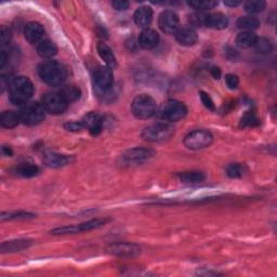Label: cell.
I'll use <instances>...</instances> for the list:
<instances>
[{
  "label": "cell",
  "instance_id": "12",
  "mask_svg": "<svg viewBox=\"0 0 277 277\" xmlns=\"http://www.w3.org/2000/svg\"><path fill=\"white\" fill-rule=\"evenodd\" d=\"M158 26L165 34H175L180 29V20L175 12L171 10H165L158 18Z\"/></svg>",
  "mask_w": 277,
  "mask_h": 277
},
{
  "label": "cell",
  "instance_id": "41",
  "mask_svg": "<svg viewBox=\"0 0 277 277\" xmlns=\"http://www.w3.org/2000/svg\"><path fill=\"white\" fill-rule=\"evenodd\" d=\"M199 97H201V100L203 104L205 105V107H207L208 109H214V103L208 93L201 91L199 92Z\"/></svg>",
  "mask_w": 277,
  "mask_h": 277
},
{
  "label": "cell",
  "instance_id": "8",
  "mask_svg": "<svg viewBox=\"0 0 277 277\" xmlns=\"http://www.w3.org/2000/svg\"><path fill=\"white\" fill-rule=\"evenodd\" d=\"M41 104L45 107L46 112L52 115L63 114L69 105V103L65 101L60 93L55 92H48L43 94Z\"/></svg>",
  "mask_w": 277,
  "mask_h": 277
},
{
  "label": "cell",
  "instance_id": "43",
  "mask_svg": "<svg viewBox=\"0 0 277 277\" xmlns=\"http://www.w3.org/2000/svg\"><path fill=\"white\" fill-rule=\"evenodd\" d=\"M8 53L5 52V50H1V51H0V69H3L5 64L8 63Z\"/></svg>",
  "mask_w": 277,
  "mask_h": 277
},
{
  "label": "cell",
  "instance_id": "14",
  "mask_svg": "<svg viewBox=\"0 0 277 277\" xmlns=\"http://www.w3.org/2000/svg\"><path fill=\"white\" fill-rule=\"evenodd\" d=\"M174 35L176 41L184 47H192L195 45L198 40L197 33L194 31L191 26L180 27Z\"/></svg>",
  "mask_w": 277,
  "mask_h": 277
},
{
  "label": "cell",
  "instance_id": "18",
  "mask_svg": "<svg viewBox=\"0 0 277 277\" xmlns=\"http://www.w3.org/2000/svg\"><path fill=\"white\" fill-rule=\"evenodd\" d=\"M138 46L145 50H151L156 47L159 42L158 33L152 29H145L138 37Z\"/></svg>",
  "mask_w": 277,
  "mask_h": 277
},
{
  "label": "cell",
  "instance_id": "2",
  "mask_svg": "<svg viewBox=\"0 0 277 277\" xmlns=\"http://www.w3.org/2000/svg\"><path fill=\"white\" fill-rule=\"evenodd\" d=\"M42 81L51 87H59L63 84L68 77V69L65 65L58 61H47L38 68Z\"/></svg>",
  "mask_w": 277,
  "mask_h": 277
},
{
  "label": "cell",
  "instance_id": "16",
  "mask_svg": "<svg viewBox=\"0 0 277 277\" xmlns=\"http://www.w3.org/2000/svg\"><path fill=\"white\" fill-rule=\"evenodd\" d=\"M43 162L51 168H61L65 167L69 164L74 162V157L69 156V155H64V154H58V153H49L46 154Z\"/></svg>",
  "mask_w": 277,
  "mask_h": 277
},
{
  "label": "cell",
  "instance_id": "11",
  "mask_svg": "<svg viewBox=\"0 0 277 277\" xmlns=\"http://www.w3.org/2000/svg\"><path fill=\"white\" fill-rule=\"evenodd\" d=\"M93 81L100 92H107L113 87L114 75L113 69L105 66H99L93 73Z\"/></svg>",
  "mask_w": 277,
  "mask_h": 277
},
{
  "label": "cell",
  "instance_id": "28",
  "mask_svg": "<svg viewBox=\"0 0 277 277\" xmlns=\"http://www.w3.org/2000/svg\"><path fill=\"white\" fill-rule=\"evenodd\" d=\"M59 93L62 96V98L65 100L66 102L70 103V102L77 101V100L80 98L81 91L78 87H76L74 85H69V86L63 87Z\"/></svg>",
  "mask_w": 277,
  "mask_h": 277
},
{
  "label": "cell",
  "instance_id": "15",
  "mask_svg": "<svg viewBox=\"0 0 277 277\" xmlns=\"http://www.w3.org/2000/svg\"><path fill=\"white\" fill-rule=\"evenodd\" d=\"M43 34H45L43 26L40 23H38V22H31L24 29V36L26 40L32 43V45L40 42Z\"/></svg>",
  "mask_w": 277,
  "mask_h": 277
},
{
  "label": "cell",
  "instance_id": "19",
  "mask_svg": "<svg viewBox=\"0 0 277 277\" xmlns=\"http://www.w3.org/2000/svg\"><path fill=\"white\" fill-rule=\"evenodd\" d=\"M229 25V19L225 14L221 12H213L207 14L206 22H205V26L209 27L212 30H224Z\"/></svg>",
  "mask_w": 277,
  "mask_h": 277
},
{
  "label": "cell",
  "instance_id": "23",
  "mask_svg": "<svg viewBox=\"0 0 277 277\" xmlns=\"http://www.w3.org/2000/svg\"><path fill=\"white\" fill-rule=\"evenodd\" d=\"M257 39L258 37L253 32H242L236 36L235 42L237 47H240L242 49H248L254 47Z\"/></svg>",
  "mask_w": 277,
  "mask_h": 277
},
{
  "label": "cell",
  "instance_id": "27",
  "mask_svg": "<svg viewBox=\"0 0 277 277\" xmlns=\"http://www.w3.org/2000/svg\"><path fill=\"white\" fill-rule=\"evenodd\" d=\"M260 25V22L258 20V18L253 15H246V16H242L237 20L236 22V26L240 30H242L245 32H252L253 30H257Z\"/></svg>",
  "mask_w": 277,
  "mask_h": 277
},
{
  "label": "cell",
  "instance_id": "7",
  "mask_svg": "<svg viewBox=\"0 0 277 277\" xmlns=\"http://www.w3.org/2000/svg\"><path fill=\"white\" fill-rule=\"evenodd\" d=\"M213 141V136L210 131L205 129L194 130L190 132L184 138V145L193 149V151H198V149H203L205 147H208L210 144Z\"/></svg>",
  "mask_w": 277,
  "mask_h": 277
},
{
  "label": "cell",
  "instance_id": "13",
  "mask_svg": "<svg viewBox=\"0 0 277 277\" xmlns=\"http://www.w3.org/2000/svg\"><path fill=\"white\" fill-rule=\"evenodd\" d=\"M81 123L84 125L85 129L89 130V132L93 136H98L103 129V117L102 115L96 112H90L84 116L81 119Z\"/></svg>",
  "mask_w": 277,
  "mask_h": 277
},
{
  "label": "cell",
  "instance_id": "36",
  "mask_svg": "<svg viewBox=\"0 0 277 277\" xmlns=\"http://www.w3.org/2000/svg\"><path fill=\"white\" fill-rule=\"evenodd\" d=\"M243 173L242 166L241 164H231L226 168V174H228L232 179L241 178Z\"/></svg>",
  "mask_w": 277,
  "mask_h": 277
},
{
  "label": "cell",
  "instance_id": "42",
  "mask_svg": "<svg viewBox=\"0 0 277 277\" xmlns=\"http://www.w3.org/2000/svg\"><path fill=\"white\" fill-rule=\"evenodd\" d=\"M129 1L127 0H114L112 1V7L117 11H125L129 8Z\"/></svg>",
  "mask_w": 277,
  "mask_h": 277
},
{
  "label": "cell",
  "instance_id": "17",
  "mask_svg": "<svg viewBox=\"0 0 277 277\" xmlns=\"http://www.w3.org/2000/svg\"><path fill=\"white\" fill-rule=\"evenodd\" d=\"M135 23L142 29H148V26L151 25L153 20V10L151 7L147 5H142V7L138 8L134 14Z\"/></svg>",
  "mask_w": 277,
  "mask_h": 277
},
{
  "label": "cell",
  "instance_id": "38",
  "mask_svg": "<svg viewBox=\"0 0 277 277\" xmlns=\"http://www.w3.org/2000/svg\"><path fill=\"white\" fill-rule=\"evenodd\" d=\"M259 124H260L259 118L253 114H246L242 119V127H256Z\"/></svg>",
  "mask_w": 277,
  "mask_h": 277
},
{
  "label": "cell",
  "instance_id": "24",
  "mask_svg": "<svg viewBox=\"0 0 277 277\" xmlns=\"http://www.w3.org/2000/svg\"><path fill=\"white\" fill-rule=\"evenodd\" d=\"M20 113H15L12 112V110H5V112H3L1 116H0V125H1L3 128L7 129L15 128V127L20 124Z\"/></svg>",
  "mask_w": 277,
  "mask_h": 277
},
{
  "label": "cell",
  "instance_id": "40",
  "mask_svg": "<svg viewBox=\"0 0 277 277\" xmlns=\"http://www.w3.org/2000/svg\"><path fill=\"white\" fill-rule=\"evenodd\" d=\"M64 128L68 131L77 132V131L85 129V127H84V125H82L81 120H80V121H69V123H66L64 125Z\"/></svg>",
  "mask_w": 277,
  "mask_h": 277
},
{
  "label": "cell",
  "instance_id": "3",
  "mask_svg": "<svg viewBox=\"0 0 277 277\" xmlns=\"http://www.w3.org/2000/svg\"><path fill=\"white\" fill-rule=\"evenodd\" d=\"M131 110L138 119H149L157 112V103L148 94H138L132 101Z\"/></svg>",
  "mask_w": 277,
  "mask_h": 277
},
{
  "label": "cell",
  "instance_id": "35",
  "mask_svg": "<svg viewBox=\"0 0 277 277\" xmlns=\"http://www.w3.org/2000/svg\"><path fill=\"white\" fill-rule=\"evenodd\" d=\"M79 233L78 225H66L63 228H58L51 231V234L53 235H73Z\"/></svg>",
  "mask_w": 277,
  "mask_h": 277
},
{
  "label": "cell",
  "instance_id": "21",
  "mask_svg": "<svg viewBox=\"0 0 277 277\" xmlns=\"http://www.w3.org/2000/svg\"><path fill=\"white\" fill-rule=\"evenodd\" d=\"M58 52V47L51 40H41L37 46V53L42 59H51Z\"/></svg>",
  "mask_w": 277,
  "mask_h": 277
},
{
  "label": "cell",
  "instance_id": "9",
  "mask_svg": "<svg viewBox=\"0 0 277 277\" xmlns=\"http://www.w3.org/2000/svg\"><path fill=\"white\" fill-rule=\"evenodd\" d=\"M154 156V151L151 148L146 147H135L128 149L123 156L120 157L121 164L124 166H135L140 165L147 159L152 158Z\"/></svg>",
  "mask_w": 277,
  "mask_h": 277
},
{
  "label": "cell",
  "instance_id": "39",
  "mask_svg": "<svg viewBox=\"0 0 277 277\" xmlns=\"http://www.w3.org/2000/svg\"><path fill=\"white\" fill-rule=\"evenodd\" d=\"M225 84L230 89L234 90L238 87V85H240V79H238V77L234 74H228L225 75Z\"/></svg>",
  "mask_w": 277,
  "mask_h": 277
},
{
  "label": "cell",
  "instance_id": "22",
  "mask_svg": "<svg viewBox=\"0 0 277 277\" xmlns=\"http://www.w3.org/2000/svg\"><path fill=\"white\" fill-rule=\"evenodd\" d=\"M32 245V241L29 240H18V241H11V242H2L0 250L2 253L5 252H15V251H21L23 249L29 248Z\"/></svg>",
  "mask_w": 277,
  "mask_h": 277
},
{
  "label": "cell",
  "instance_id": "31",
  "mask_svg": "<svg viewBox=\"0 0 277 277\" xmlns=\"http://www.w3.org/2000/svg\"><path fill=\"white\" fill-rule=\"evenodd\" d=\"M108 221H109L108 219H93L90 221H87V222H85V223L77 224V225H78V230L80 233V232H87V231H91L94 229L101 228V226L106 224Z\"/></svg>",
  "mask_w": 277,
  "mask_h": 277
},
{
  "label": "cell",
  "instance_id": "44",
  "mask_svg": "<svg viewBox=\"0 0 277 277\" xmlns=\"http://www.w3.org/2000/svg\"><path fill=\"white\" fill-rule=\"evenodd\" d=\"M1 153H2L3 156H7V157H10V156H12V155H13L12 148H11L10 146H7V145H2Z\"/></svg>",
  "mask_w": 277,
  "mask_h": 277
},
{
  "label": "cell",
  "instance_id": "46",
  "mask_svg": "<svg viewBox=\"0 0 277 277\" xmlns=\"http://www.w3.org/2000/svg\"><path fill=\"white\" fill-rule=\"evenodd\" d=\"M210 74H211L214 79H219L221 76V70L218 68H212L211 70H210Z\"/></svg>",
  "mask_w": 277,
  "mask_h": 277
},
{
  "label": "cell",
  "instance_id": "37",
  "mask_svg": "<svg viewBox=\"0 0 277 277\" xmlns=\"http://www.w3.org/2000/svg\"><path fill=\"white\" fill-rule=\"evenodd\" d=\"M207 14H205L203 12H196L190 15V23L192 26L201 27L205 26V22H206Z\"/></svg>",
  "mask_w": 277,
  "mask_h": 277
},
{
  "label": "cell",
  "instance_id": "30",
  "mask_svg": "<svg viewBox=\"0 0 277 277\" xmlns=\"http://www.w3.org/2000/svg\"><path fill=\"white\" fill-rule=\"evenodd\" d=\"M217 4L218 2L213 1V0H192V1H188V5L196 11L211 10Z\"/></svg>",
  "mask_w": 277,
  "mask_h": 277
},
{
  "label": "cell",
  "instance_id": "26",
  "mask_svg": "<svg viewBox=\"0 0 277 277\" xmlns=\"http://www.w3.org/2000/svg\"><path fill=\"white\" fill-rule=\"evenodd\" d=\"M39 173V168L34 164H20L14 168V173L21 178H33Z\"/></svg>",
  "mask_w": 277,
  "mask_h": 277
},
{
  "label": "cell",
  "instance_id": "32",
  "mask_svg": "<svg viewBox=\"0 0 277 277\" xmlns=\"http://www.w3.org/2000/svg\"><path fill=\"white\" fill-rule=\"evenodd\" d=\"M254 48L257 49V51L261 54H269L273 51V43L269 38L260 37L256 41Z\"/></svg>",
  "mask_w": 277,
  "mask_h": 277
},
{
  "label": "cell",
  "instance_id": "4",
  "mask_svg": "<svg viewBox=\"0 0 277 277\" xmlns=\"http://www.w3.org/2000/svg\"><path fill=\"white\" fill-rule=\"evenodd\" d=\"M173 135L174 129L169 123H157L144 128L141 137L147 142L163 143L169 141Z\"/></svg>",
  "mask_w": 277,
  "mask_h": 277
},
{
  "label": "cell",
  "instance_id": "25",
  "mask_svg": "<svg viewBox=\"0 0 277 277\" xmlns=\"http://www.w3.org/2000/svg\"><path fill=\"white\" fill-rule=\"evenodd\" d=\"M178 178L182 183L185 184H197L202 183L205 181L206 176L201 171H184V173H181L178 174Z\"/></svg>",
  "mask_w": 277,
  "mask_h": 277
},
{
  "label": "cell",
  "instance_id": "1",
  "mask_svg": "<svg viewBox=\"0 0 277 277\" xmlns=\"http://www.w3.org/2000/svg\"><path fill=\"white\" fill-rule=\"evenodd\" d=\"M9 99L15 105L26 104L34 94V85L29 77L18 76L9 86Z\"/></svg>",
  "mask_w": 277,
  "mask_h": 277
},
{
  "label": "cell",
  "instance_id": "33",
  "mask_svg": "<svg viewBox=\"0 0 277 277\" xmlns=\"http://www.w3.org/2000/svg\"><path fill=\"white\" fill-rule=\"evenodd\" d=\"M35 218V214L30 213V212H24V211H19V212H2L1 213V221L5 220H26V219H33Z\"/></svg>",
  "mask_w": 277,
  "mask_h": 277
},
{
  "label": "cell",
  "instance_id": "5",
  "mask_svg": "<svg viewBox=\"0 0 277 277\" xmlns=\"http://www.w3.org/2000/svg\"><path fill=\"white\" fill-rule=\"evenodd\" d=\"M46 109L43 105L38 102L26 103L20 110L21 121L27 126H36L45 119Z\"/></svg>",
  "mask_w": 277,
  "mask_h": 277
},
{
  "label": "cell",
  "instance_id": "10",
  "mask_svg": "<svg viewBox=\"0 0 277 277\" xmlns=\"http://www.w3.org/2000/svg\"><path fill=\"white\" fill-rule=\"evenodd\" d=\"M106 251L109 254H113L120 258H135L141 252V248L137 243L118 242L109 243L106 248Z\"/></svg>",
  "mask_w": 277,
  "mask_h": 277
},
{
  "label": "cell",
  "instance_id": "34",
  "mask_svg": "<svg viewBox=\"0 0 277 277\" xmlns=\"http://www.w3.org/2000/svg\"><path fill=\"white\" fill-rule=\"evenodd\" d=\"M12 39V34L11 31L5 26L0 27V46H1V50H4L5 47H8Z\"/></svg>",
  "mask_w": 277,
  "mask_h": 277
},
{
  "label": "cell",
  "instance_id": "29",
  "mask_svg": "<svg viewBox=\"0 0 277 277\" xmlns=\"http://www.w3.org/2000/svg\"><path fill=\"white\" fill-rule=\"evenodd\" d=\"M267 7V2L263 0H250L245 3V11L250 15L261 13Z\"/></svg>",
  "mask_w": 277,
  "mask_h": 277
},
{
  "label": "cell",
  "instance_id": "6",
  "mask_svg": "<svg viewBox=\"0 0 277 277\" xmlns=\"http://www.w3.org/2000/svg\"><path fill=\"white\" fill-rule=\"evenodd\" d=\"M187 114V108L184 103L176 100H169L166 102L159 112L160 118L167 123H176L183 119Z\"/></svg>",
  "mask_w": 277,
  "mask_h": 277
},
{
  "label": "cell",
  "instance_id": "20",
  "mask_svg": "<svg viewBox=\"0 0 277 277\" xmlns=\"http://www.w3.org/2000/svg\"><path fill=\"white\" fill-rule=\"evenodd\" d=\"M97 50H98L100 58L104 61L107 68L114 69L116 66H117V61H116V58L112 51V49H110L106 43L99 42L97 46Z\"/></svg>",
  "mask_w": 277,
  "mask_h": 277
},
{
  "label": "cell",
  "instance_id": "45",
  "mask_svg": "<svg viewBox=\"0 0 277 277\" xmlns=\"http://www.w3.org/2000/svg\"><path fill=\"white\" fill-rule=\"evenodd\" d=\"M242 3L241 0H225L224 4L228 5V7H237Z\"/></svg>",
  "mask_w": 277,
  "mask_h": 277
}]
</instances>
